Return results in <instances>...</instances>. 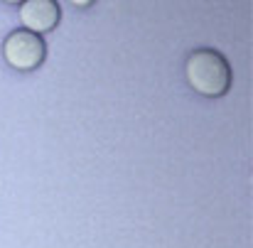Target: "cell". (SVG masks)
Returning <instances> with one entry per match:
<instances>
[{
	"label": "cell",
	"instance_id": "cell-1",
	"mask_svg": "<svg viewBox=\"0 0 253 248\" xmlns=\"http://www.w3.org/2000/svg\"><path fill=\"white\" fill-rule=\"evenodd\" d=\"M184 77L199 96L207 98L226 96L234 82L229 59L214 47H197L194 52H189L184 62Z\"/></svg>",
	"mask_w": 253,
	"mask_h": 248
},
{
	"label": "cell",
	"instance_id": "cell-2",
	"mask_svg": "<svg viewBox=\"0 0 253 248\" xmlns=\"http://www.w3.org/2000/svg\"><path fill=\"white\" fill-rule=\"evenodd\" d=\"M2 59L15 72L30 74V72H37L44 64V59H47V44H44V40L40 35L17 27L2 42Z\"/></svg>",
	"mask_w": 253,
	"mask_h": 248
},
{
	"label": "cell",
	"instance_id": "cell-3",
	"mask_svg": "<svg viewBox=\"0 0 253 248\" xmlns=\"http://www.w3.org/2000/svg\"><path fill=\"white\" fill-rule=\"evenodd\" d=\"M62 20V7L54 0H25L20 2V22L22 30H30L35 35H47L57 30Z\"/></svg>",
	"mask_w": 253,
	"mask_h": 248
}]
</instances>
